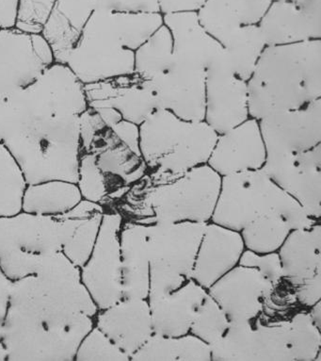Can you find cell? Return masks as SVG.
I'll use <instances>...</instances> for the list:
<instances>
[{
  "label": "cell",
  "mask_w": 321,
  "mask_h": 361,
  "mask_svg": "<svg viewBox=\"0 0 321 361\" xmlns=\"http://www.w3.org/2000/svg\"><path fill=\"white\" fill-rule=\"evenodd\" d=\"M87 109L84 84L67 64L56 61L26 88L0 96V141L27 184L77 183L80 116Z\"/></svg>",
  "instance_id": "obj_1"
},
{
  "label": "cell",
  "mask_w": 321,
  "mask_h": 361,
  "mask_svg": "<svg viewBox=\"0 0 321 361\" xmlns=\"http://www.w3.org/2000/svg\"><path fill=\"white\" fill-rule=\"evenodd\" d=\"M99 312L63 252L36 275L13 281L1 340L8 361H74Z\"/></svg>",
  "instance_id": "obj_2"
},
{
  "label": "cell",
  "mask_w": 321,
  "mask_h": 361,
  "mask_svg": "<svg viewBox=\"0 0 321 361\" xmlns=\"http://www.w3.org/2000/svg\"><path fill=\"white\" fill-rule=\"evenodd\" d=\"M251 118L321 99V39L266 47L247 81Z\"/></svg>",
  "instance_id": "obj_3"
},
{
  "label": "cell",
  "mask_w": 321,
  "mask_h": 361,
  "mask_svg": "<svg viewBox=\"0 0 321 361\" xmlns=\"http://www.w3.org/2000/svg\"><path fill=\"white\" fill-rule=\"evenodd\" d=\"M90 201L82 200L58 216L20 212L0 217V267L12 281L36 275L64 245L82 219Z\"/></svg>",
  "instance_id": "obj_4"
},
{
  "label": "cell",
  "mask_w": 321,
  "mask_h": 361,
  "mask_svg": "<svg viewBox=\"0 0 321 361\" xmlns=\"http://www.w3.org/2000/svg\"><path fill=\"white\" fill-rule=\"evenodd\" d=\"M222 176L208 164L192 168L168 183L152 184L148 175L130 186L127 204L141 202L135 222L208 223L219 197Z\"/></svg>",
  "instance_id": "obj_5"
},
{
  "label": "cell",
  "mask_w": 321,
  "mask_h": 361,
  "mask_svg": "<svg viewBox=\"0 0 321 361\" xmlns=\"http://www.w3.org/2000/svg\"><path fill=\"white\" fill-rule=\"evenodd\" d=\"M270 212L283 215L292 229H308L320 223L261 168L222 176L211 222L240 232L248 224Z\"/></svg>",
  "instance_id": "obj_6"
},
{
  "label": "cell",
  "mask_w": 321,
  "mask_h": 361,
  "mask_svg": "<svg viewBox=\"0 0 321 361\" xmlns=\"http://www.w3.org/2000/svg\"><path fill=\"white\" fill-rule=\"evenodd\" d=\"M124 217L106 209L99 237L87 262L80 267V279L99 310L122 299L120 231Z\"/></svg>",
  "instance_id": "obj_7"
},
{
  "label": "cell",
  "mask_w": 321,
  "mask_h": 361,
  "mask_svg": "<svg viewBox=\"0 0 321 361\" xmlns=\"http://www.w3.org/2000/svg\"><path fill=\"white\" fill-rule=\"evenodd\" d=\"M66 64L85 85L133 74L134 51L122 47L90 18Z\"/></svg>",
  "instance_id": "obj_8"
},
{
  "label": "cell",
  "mask_w": 321,
  "mask_h": 361,
  "mask_svg": "<svg viewBox=\"0 0 321 361\" xmlns=\"http://www.w3.org/2000/svg\"><path fill=\"white\" fill-rule=\"evenodd\" d=\"M55 63L42 33L0 29V96L26 88Z\"/></svg>",
  "instance_id": "obj_9"
},
{
  "label": "cell",
  "mask_w": 321,
  "mask_h": 361,
  "mask_svg": "<svg viewBox=\"0 0 321 361\" xmlns=\"http://www.w3.org/2000/svg\"><path fill=\"white\" fill-rule=\"evenodd\" d=\"M249 118L247 81L232 71L223 51L206 69L205 121L220 135Z\"/></svg>",
  "instance_id": "obj_10"
},
{
  "label": "cell",
  "mask_w": 321,
  "mask_h": 361,
  "mask_svg": "<svg viewBox=\"0 0 321 361\" xmlns=\"http://www.w3.org/2000/svg\"><path fill=\"white\" fill-rule=\"evenodd\" d=\"M266 158L304 152L321 144V99L259 120Z\"/></svg>",
  "instance_id": "obj_11"
},
{
  "label": "cell",
  "mask_w": 321,
  "mask_h": 361,
  "mask_svg": "<svg viewBox=\"0 0 321 361\" xmlns=\"http://www.w3.org/2000/svg\"><path fill=\"white\" fill-rule=\"evenodd\" d=\"M315 220L321 215V144L304 152L266 158L261 168Z\"/></svg>",
  "instance_id": "obj_12"
},
{
  "label": "cell",
  "mask_w": 321,
  "mask_h": 361,
  "mask_svg": "<svg viewBox=\"0 0 321 361\" xmlns=\"http://www.w3.org/2000/svg\"><path fill=\"white\" fill-rule=\"evenodd\" d=\"M275 286L256 268L237 264L208 289L229 322L253 321L262 314Z\"/></svg>",
  "instance_id": "obj_13"
},
{
  "label": "cell",
  "mask_w": 321,
  "mask_h": 361,
  "mask_svg": "<svg viewBox=\"0 0 321 361\" xmlns=\"http://www.w3.org/2000/svg\"><path fill=\"white\" fill-rule=\"evenodd\" d=\"M85 94L89 108L116 109L122 119L139 126L158 109L152 83L135 73L85 84Z\"/></svg>",
  "instance_id": "obj_14"
},
{
  "label": "cell",
  "mask_w": 321,
  "mask_h": 361,
  "mask_svg": "<svg viewBox=\"0 0 321 361\" xmlns=\"http://www.w3.org/2000/svg\"><path fill=\"white\" fill-rule=\"evenodd\" d=\"M208 223H155L146 225V245L150 262H163L187 278L192 270Z\"/></svg>",
  "instance_id": "obj_15"
},
{
  "label": "cell",
  "mask_w": 321,
  "mask_h": 361,
  "mask_svg": "<svg viewBox=\"0 0 321 361\" xmlns=\"http://www.w3.org/2000/svg\"><path fill=\"white\" fill-rule=\"evenodd\" d=\"M206 70L172 64L164 74L149 80L158 109L185 121H205Z\"/></svg>",
  "instance_id": "obj_16"
},
{
  "label": "cell",
  "mask_w": 321,
  "mask_h": 361,
  "mask_svg": "<svg viewBox=\"0 0 321 361\" xmlns=\"http://www.w3.org/2000/svg\"><path fill=\"white\" fill-rule=\"evenodd\" d=\"M266 161L258 120L247 119L218 137L208 164L220 176L258 170Z\"/></svg>",
  "instance_id": "obj_17"
},
{
  "label": "cell",
  "mask_w": 321,
  "mask_h": 361,
  "mask_svg": "<svg viewBox=\"0 0 321 361\" xmlns=\"http://www.w3.org/2000/svg\"><path fill=\"white\" fill-rule=\"evenodd\" d=\"M94 326L130 357L153 334L147 299L122 298L113 306L99 310Z\"/></svg>",
  "instance_id": "obj_18"
},
{
  "label": "cell",
  "mask_w": 321,
  "mask_h": 361,
  "mask_svg": "<svg viewBox=\"0 0 321 361\" xmlns=\"http://www.w3.org/2000/svg\"><path fill=\"white\" fill-rule=\"evenodd\" d=\"M163 24L172 37L175 66L206 70L219 59L223 47L206 32L197 13H177L163 16Z\"/></svg>",
  "instance_id": "obj_19"
},
{
  "label": "cell",
  "mask_w": 321,
  "mask_h": 361,
  "mask_svg": "<svg viewBox=\"0 0 321 361\" xmlns=\"http://www.w3.org/2000/svg\"><path fill=\"white\" fill-rule=\"evenodd\" d=\"M244 250L240 232L208 223L198 249L191 279L208 290L239 264Z\"/></svg>",
  "instance_id": "obj_20"
},
{
  "label": "cell",
  "mask_w": 321,
  "mask_h": 361,
  "mask_svg": "<svg viewBox=\"0 0 321 361\" xmlns=\"http://www.w3.org/2000/svg\"><path fill=\"white\" fill-rule=\"evenodd\" d=\"M206 295L208 290L191 279L168 295L147 299L153 333L167 337L188 334Z\"/></svg>",
  "instance_id": "obj_21"
},
{
  "label": "cell",
  "mask_w": 321,
  "mask_h": 361,
  "mask_svg": "<svg viewBox=\"0 0 321 361\" xmlns=\"http://www.w3.org/2000/svg\"><path fill=\"white\" fill-rule=\"evenodd\" d=\"M218 137L219 134L206 121H191L175 149L148 172L150 183H168L192 168L208 164Z\"/></svg>",
  "instance_id": "obj_22"
},
{
  "label": "cell",
  "mask_w": 321,
  "mask_h": 361,
  "mask_svg": "<svg viewBox=\"0 0 321 361\" xmlns=\"http://www.w3.org/2000/svg\"><path fill=\"white\" fill-rule=\"evenodd\" d=\"M267 47L321 39V18L301 4L272 2L258 24Z\"/></svg>",
  "instance_id": "obj_23"
},
{
  "label": "cell",
  "mask_w": 321,
  "mask_h": 361,
  "mask_svg": "<svg viewBox=\"0 0 321 361\" xmlns=\"http://www.w3.org/2000/svg\"><path fill=\"white\" fill-rule=\"evenodd\" d=\"M122 298L147 299L150 259L146 245V225L127 221L120 231Z\"/></svg>",
  "instance_id": "obj_24"
},
{
  "label": "cell",
  "mask_w": 321,
  "mask_h": 361,
  "mask_svg": "<svg viewBox=\"0 0 321 361\" xmlns=\"http://www.w3.org/2000/svg\"><path fill=\"white\" fill-rule=\"evenodd\" d=\"M94 12L93 0H56L41 32L51 47L56 63L66 64Z\"/></svg>",
  "instance_id": "obj_25"
},
{
  "label": "cell",
  "mask_w": 321,
  "mask_h": 361,
  "mask_svg": "<svg viewBox=\"0 0 321 361\" xmlns=\"http://www.w3.org/2000/svg\"><path fill=\"white\" fill-rule=\"evenodd\" d=\"M321 226L293 229L279 248L283 279L293 288L321 273Z\"/></svg>",
  "instance_id": "obj_26"
},
{
  "label": "cell",
  "mask_w": 321,
  "mask_h": 361,
  "mask_svg": "<svg viewBox=\"0 0 321 361\" xmlns=\"http://www.w3.org/2000/svg\"><path fill=\"white\" fill-rule=\"evenodd\" d=\"M272 0H206L197 12L206 32L222 42L240 27L258 25Z\"/></svg>",
  "instance_id": "obj_27"
},
{
  "label": "cell",
  "mask_w": 321,
  "mask_h": 361,
  "mask_svg": "<svg viewBox=\"0 0 321 361\" xmlns=\"http://www.w3.org/2000/svg\"><path fill=\"white\" fill-rule=\"evenodd\" d=\"M96 156L97 166L107 183L108 202L122 200L130 186L148 173L142 157L131 150L118 137Z\"/></svg>",
  "instance_id": "obj_28"
},
{
  "label": "cell",
  "mask_w": 321,
  "mask_h": 361,
  "mask_svg": "<svg viewBox=\"0 0 321 361\" xmlns=\"http://www.w3.org/2000/svg\"><path fill=\"white\" fill-rule=\"evenodd\" d=\"M191 121L158 109L139 125V149L151 172L182 140Z\"/></svg>",
  "instance_id": "obj_29"
},
{
  "label": "cell",
  "mask_w": 321,
  "mask_h": 361,
  "mask_svg": "<svg viewBox=\"0 0 321 361\" xmlns=\"http://www.w3.org/2000/svg\"><path fill=\"white\" fill-rule=\"evenodd\" d=\"M92 18L122 47L132 51L163 24V16L160 13L94 11Z\"/></svg>",
  "instance_id": "obj_30"
},
{
  "label": "cell",
  "mask_w": 321,
  "mask_h": 361,
  "mask_svg": "<svg viewBox=\"0 0 321 361\" xmlns=\"http://www.w3.org/2000/svg\"><path fill=\"white\" fill-rule=\"evenodd\" d=\"M82 200L77 183L54 180L27 184L22 198V211L27 214L58 216L75 208Z\"/></svg>",
  "instance_id": "obj_31"
},
{
  "label": "cell",
  "mask_w": 321,
  "mask_h": 361,
  "mask_svg": "<svg viewBox=\"0 0 321 361\" xmlns=\"http://www.w3.org/2000/svg\"><path fill=\"white\" fill-rule=\"evenodd\" d=\"M210 360V346L191 333L180 337H167L153 333L130 357V361Z\"/></svg>",
  "instance_id": "obj_32"
},
{
  "label": "cell",
  "mask_w": 321,
  "mask_h": 361,
  "mask_svg": "<svg viewBox=\"0 0 321 361\" xmlns=\"http://www.w3.org/2000/svg\"><path fill=\"white\" fill-rule=\"evenodd\" d=\"M220 44L232 71L242 80H249L267 47L258 25L240 27Z\"/></svg>",
  "instance_id": "obj_33"
},
{
  "label": "cell",
  "mask_w": 321,
  "mask_h": 361,
  "mask_svg": "<svg viewBox=\"0 0 321 361\" xmlns=\"http://www.w3.org/2000/svg\"><path fill=\"white\" fill-rule=\"evenodd\" d=\"M172 37L163 24L134 51V73L153 80L172 68L174 64Z\"/></svg>",
  "instance_id": "obj_34"
},
{
  "label": "cell",
  "mask_w": 321,
  "mask_h": 361,
  "mask_svg": "<svg viewBox=\"0 0 321 361\" xmlns=\"http://www.w3.org/2000/svg\"><path fill=\"white\" fill-rule=\"evenodd\" d=\"M291 231V226L283 215L270 212L248 224L240 234L245 249L267 254L278 252Z\"/></svg>",
  "instance_id": "obj_35"
},
{
  "label": "cell",
  "mask_w": 321,
  "mask_h": 361,
  "mask_svg": "<svg viewBox=\"0 0 321 361\" xmlns=\"http://www.w3.org/2000/svg\"><path fill=\"white\" fill-rule=\"evenodd\" d=\"M104 206L91 202L74 233L64 245L63 253L75 266L82 267L93 251L101 226Z\"/></svg>",
  "instance_id": "obj_36"
},
{
  "label": "cell",
  "mask_w": 321,
  "mask_h": 361,
  "mask_svg": "<svg viewBox=\"0 0 321 361\" xmlns=\"http://www.w3.org/2000/svg\"><path fill=\"white\" fill-rule=\"evenodd\" d=\"M27 185L18 161L0 141V217L22 211V198Z\"/></svg>",
  "instance_id": "obj_37"
},
{
  "label": "cell",
  "mask_w": 321,
  "mask_h": 361,
  "mask_svg": "<svg viewBox=\"0 0 321 361\" xmlns=\"http://www.w3.org/2000/svg\"><path fill=\"white\" fill-rule=\"evenodd\" d=\"M289 341L292 361L320 360V329L309 312H298L289 320Z\"/></svg>",
  "instance_id": "obj_38"
},
{
  "label": "cell",
  "mask_w": 321,
  "mask_h": 361,
  "mask_svg": "<svg viewBox=\"0 0 321 361\" xmlns=\"http://www.w3.org/2000/svg\"><path fill=\"white\" fill-rule=\"evenodd\" d=\"M229 323L230 322L222 307L208 293L191 324L189 333L212 346L222 340Z\"/></svg>",
  "instance_id": "obj_39"
},
{
  "label": "cell",
  "mask_w": 321,
  "mask_h": 361,
  "mask_svg": "<svg viewBox=\"0 0 321 361\" xmlns=\"http://www.w3.org/2000/svg\"><path fill=\"white\" fill-rule=\"evenodd\" d=\"M77 175V185L82 200L104 207L108 204L107 183L104 175L97 166L96 154H80Z\"/></svg>",
  "instance_id": "obj_40"
},
{
  "label": "cell",
  "mask_w": 321,
  "mask_h": 361,
  "mask_svg": "<svg viewBox=\"0 0 321 361\" xmlns=\"http://www.w3.org/2000/svg\"><path fill=\"white\" fill-rule=\"evenodd\" d=\"M74 361H130V357L94 326L80 341Z\"/></svg>",
  "instance_id": "obj_41"
},
{
  "label": "cell",
  "mask_w": 321,
  "mask_h": 361,
  "mask_svg": "<svg viewBox=\"0 0 321 361\" xmlns=\"http://www.w3.org/2000/svg\"><path fill=\"white\" fill-rule=\"evenodd\" d=\"M56 0H19L16 29L29 33H41Z\"/></svg>",
  "instance_id": "obj_42"
},
{
  "label": "cell",
  "mask_w": 321,
  "mask_h": 361,
  "mask_svg": "<svg viewBox=\"0 0 321 361\" xmlns=\"http://www.w3.org/2000/svg\"><path fill=\"white\" fill-rule=\"evenodd\" d=\"M239 264L258 269L265 278L272 282L275 288L284 281L283 269L278 252L258 254L245 249L240 257Z\"/></svg>",
  "instance_id": "obj_43"
},
{
  "label": "cell",
  "mask_w": 321,
  "mask_h": 361,
  "mask_svg": "<svg viewBox=\"0 0 321 361\" xmlns=\"http://www.w3.org/2000/svg\"><path fill=\"white\" fill-rule=\"evenodd\" d=\"M94 11L159 13L158 0H93Z\"/></svg>",
  "instance_id": "obj_44"
},
{
  "label": "cell",
  "mask_w": 321,
  "mask_h": 361,
  "mask_svg": "<svg viewBox=\"0 0 321 361\" xmlns=\"http://www.w3.org/2000/svg\"><path fill=\"white\" fill-rule=\"evenodd\" d=\"M296 300L304 307H311L321 298V273L294 288Z\"/></svg>",
  "instance_id": "obj_45"
},
{
  "label": "cell",
  "mask_w": 321,
  "mask_h": 361,
  "mask_svg": "<svg viewBox=\"0 0 321 361\" xmlns=\"http://www.w3.org/2000/svg\"><path fill=\"white\" fill-rule=\"evenodd\" d=\"M111 130L116 134L125 145H127L131 150L141 156L139 149V126L135 123L122 119L121 121L114 125Z\"/></svg>",
  "instance_id": "obj_46"
},
{
  "label": "cell",
  "mask_w": 321,
  "mask_h": 361,
  "mask_svg": "<svg viewBox=\"0 0 321 361\" xmlns=\"http://www.w3.org/2000/svg\"><path fill=\"white\" fill-rule=\"evenodd\" d=\"M206 0H158L159 13H170L195 12L203 6Z\"/></svg>",
  "instance_id": "obj_47"
},
{
  "label": "cell",
  "mask_w": 321,
  "mask_h": 361,
  "mask_svg": "<svg viewBox=\"0 0 321 361\" xmlns=\"http://www.w3.org/2000/svg\"><path fill=\"white\" fill-rule=\"evenodd\" d=\"M19 0H0V29L15 27Z\"/></svg>",
  "instance_id": "obj_48"
},
{
  "label": "cell",
  "mask_w": 321,
  "mask_h": 361,
  "mask_svg": "<svg viewBox=\"0 0 321 361\" xmlns=\"http://www.w3.org/2000/svg\"><path fill=\"white\" fill-rule=\"evenodd\" d=\"M13 282L5 275L1 267H0V338H1L2 329L5 318L9 307L11 290H12Z\"/></svg>",
  "instance_id": "obj_49"
},
{
  "label": "cell",
  "mask_w": 321,
  "mask_h": 361,
  "mask_svg": "<svg viewBox=\"0 0 321 361\" xmlns=\"http://www.w3.org/2000/svg\"><path fill=\"white\" fill-rule=\"evenodd\" d=\"M94 110L99 114L100 118L103 120V122L111 128L122 119L121 114L114 108L101 107L94 109Z\"/></svg>",
  "instance_id": "obj_50"
},
{
  "label": "cell",
  "mask_w": 321,
  "mask_h": 361,
  "mask_svg": "<svg viewBox=\"0 0 321 361\" xmlns=\"http://www.w3.org/2000/svg\"><path fill=\"white\" fill-rule=\"evenodd\" d=\"M311 310H310L309 314L311 316L313 322H314L315 326L318 327V329H321V306L320 301L317 302V304L314 305V306L310 307Z\"/></svg>",
  "instance_id": "obj_51"
},
{
  "label": "cell",
  "mask_w": 321,
  "mask_h": 361,
  "mask_svg": "<svg viewBox=\"0 0 321 361\" xmlns=\"http://www.w3.org/2000/svg\"><path fill=\"white\" fill-rule=\"evenodd\" d=\"M0 361H8V353L4 341L0 338Z\"/></svg>",
  "instance_id": "obj_52"
},
{
  "label": "cell",
  "mask_w": 321,
  "mask_h": 361,
  "mask_svg": "<svg viewBox=\"0 0 321 361\" xmlns=\"http://www.w3.org/2000/svg\"><path fill=\"white\" fill-rule=\"evenodd\" d=\"M272 2H291V4H301L303 0H272Z\"/></svg>",
  "instance_id": "obj_53"
}]
</instances>
